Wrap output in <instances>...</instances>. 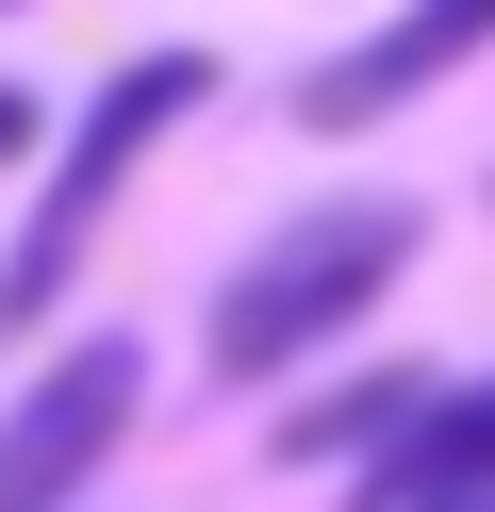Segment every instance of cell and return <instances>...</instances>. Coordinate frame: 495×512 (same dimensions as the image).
<instances>
[{
	"mask_svg": "<svg viewBox=\"0 0 495 512\" xmlns=\"http://www.w3.org/2000/svg\"><path fill=\"white\" fill-rule=\"evenodd\" d=\"M495 496V380H429V413L363 463V512H462Z\"/></svg>",
	"mask_w": 495,
	"mask_h": 512,
	"instance_id": "5b68a950",
	"label": "cell"
},
{
	"mask_svg": "<svg viewBox=\"0 0 495 512\" xmlns=\"http://www.w3.org/2000/svg\"><path fill=\"white\" fill-rule=\"evenodd\" d=\"M132 397H149V347H132V331H83L17 413H0V512H66L99 463H116Z\"/></svg>",
	"mask_w": 495,
	"mask_h": 512,
	"instance_id": "3957f363",
	"label": "cell"
},
{
	"mask_svg": "<svg viewBox=\"0 0 495 512\" xmlns=\"http://www.w3.org/2000/svg\"><path fill=\"white\" fill-rule=\"evenodd\" d=\"M413 413H429V380H413V364H363V380H330V397H297V413H281V463H380Z\"/></svg>",
	"mask_w": 495,
	"mask_h": 512,
	"instance_id": "8992f818",
	"label": "cell"
},
{
	"mask_svg": "<svg viewBox=\"0 0 495 512\" xmlns=\"http://www.w3.org/2000/svg\"><path fill=\"white\" fill-rule=\"evenodd\" d=\"M462 512H495V496H462Z\"/></svg>",
	"mask_w": 495,
	"mask_h": 512,
	"instance_id": "ba28073f",
	"label": "cell"
},
{
	"mask_svg": "<svg viewBox=\"0 0 495 512\" xmlns=\"http://www.w3.org/2000/svg\"><path fill=\"white\" fill-rule=\"evenodd\" d=\"M215 100V50H149V67H116L83 100V133H66V166H50V199H33V232H17V265H0V331H33L50 314V281H66V248L99 232V199H116L132 166H149L182 116Z\"/></svg>",
	"mask_w": 495,
	"mask_h": 512,
	"instance_id": "7a4b0ae2",
	"label": "cell"
},
{
	"mask_svg": "<svg viewBox=\"0 0 495 512\" xmlns=\"http://www.w3.org/2000/svg\"><path fill=\"white\" fill-rule=\"evenodd\" d=\"M495 50V0H396L363 50H330L314 83H297V133H380L396 100H429L446 67H479Z\"/></svg>",
	"mask_w": 495,
	"mask_h": 512,
	"instance_id": "277c9868",
	"label": "cell"
},
{
	"mask_svg": "<svg viewBox=\"0 0 495 512\" xmlns=\"http://www.w3.org/2000/svg\"><path fill=\"white\" fill-rule=\"evenodd\" d=\"M413 248H429L413 199H314V215H281V232L215 281L198 364H215V380H281V364H314L330 331H363V314L396 298V265H413Z\"/></svg>",
	"mask_w": 495,
	"mask_h": 512,
	"instance_id": "6da1fadb",
	"label": "cell"
},
{
	"mask_svg": "<svg viewBox=\"0 0 495 512\" xmlns=\"http://www.w3.org/2000/svg\"><path fill=\"white\" fill-rule=\"evenodd\" d=\"M33 133H50V116H33V83H0V166H17Z\"/></svg>",
	"mask_w": 495,
	"mask_h": 512,
	"instance_id": "52a82bcc",
	"label": "cell"
}]
</instances>
